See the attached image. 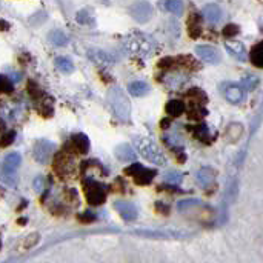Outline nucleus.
I'll list each match as a JSON object with an SVG mask.
<instances>
[{
    "mask_svg": "<svg viewBox=\"0 0 263 263\" xmlns=\"http://www.w3.org/2000/svg\"><path fill=\"white\" fill-rule=\"evenodd\" d=\"M259 77L257 76H245L240 82V87L246 91H254L259 87Z\"/></svg>",
    "mask_w": 263,
    "mask_h": 263,
    "instance_id": "obj_34",
    "label": "nucleus"
},
{
    "mask_svg": "<svg viewBox=\"0 0 263 263\" xmlns=\"http://www.w3.org/2000/svg\"><path fill=\"white\" fill-rule=\"evenodd\" d=\"M149 91H151L149 85L143 80H135L128 85V94H131L134 97H145L149 94Z\"/></svg>",
    "mask_w": 263,
    "mask_h": 263,
    "instance_id": "obj_21",
    "label": "nucleus"
},
{
    "mask_svg": "<svg viewBox=\"0 0 263 263\" xmlns=\"http://www.w3.org/2000/svg\"><path fill=\"white\" fill-rule=\"evenodd\" d=\"M165 111L170 117H180L186 111V105L182 100L174 99V100H170L168 103H166Z\"/></svg>",
    "mask_w": 263,
    "mask_h": 263,
    "instance_id": "obj_23",
    "label": "nucleus"
},
{
    "mask_svg": "<svg viewBox=\"0 0 263 263\" xmlns=\"http://www.w3.org/2000/svg\"><path fill=\"white\" fill-rule=\"evenodd\" d=\"M157 175V170H152V168H145L142 165L140 168L135 171V174L132 175L135 185H140V186H145V185H149L154 177Z\"/></svg>",
    "mask_w": 263,
    "mask_h": 263,
    "instance_id": "obj_12",
    "label": "nucleus"
},
{
    "mask_svg": "<svg viewBox=\"0 0 263 263\" xmlns=\"http://www.w3.org/2000/svg\"><path fill=\"white\" fill-rule=\"evenodd\" d=\"M188 34L192 39H199L202 36V17L200 14L192 12L188 19Z\"/></svg>",
    "mask_w": 263,
    "mask_h": 263,
    "instance_id": "obj_19",
    "label": "nucleus"
},
{
    "mask_svg": "<svg viewBox=\"0 0 263 263\" xmlns=\"http://www.w3.org/2000/svg\"><path fill=\"white\" fill-rule=\"evenodd\" d=\"M14 83L9 80V77L0 74V94H12Z\"/></svg>",
    "mask_w": 263,
    "mask_h": 263,
    "instance_id": "obj_35",
    "label": "nucleus"
},
{
    "mask_svg": "<svg viewBox=\"0 0 263 263\" xmlns=\"http://www.w3.org/2000/svg\"><path fill=\"white\" fill-rule=\"evenodd\" d=\"M156 210H157L160 214H163V216H168V214H170V206H168V205L163 206L162 202H157V203H156Z\"/></svg>",
    "mask_w": 263,
    "mask_h": 263,
    "instance_id": "obj_43",
    "label": "nucleus"
},
{
    "mask_svg": "<svg viewBox=\"0 0 263 263\" xmlns=\"http://www.w3.org/2000/svg\"><path fill=\"white\" fill-rule=\"evenodd\" d=\"M162 8L166 9L168 12H171L173 16H182L183 14V0H162L160 2Z\"/></svg>",
    "mask_w": 263,
    "mask_h": 263,
    "instance_id": "obj_24",
    "label": "nucleus"
},
{
    "mask_svg": "<svg viewBox=\"0 0 263 263\" xmlns=\"http://www.w3.org/2000/svg\"><path fill=\"white\" fill-rule=\"evenodd\" d=\"M216 174H217V171L214 168H210V166H202V168L196 173V180L202 188H208L214 183Z\"/></svg>",
    "mask_w": 263,
    "mask_h": 263,
    "instance_id": "obj_13",
    "label": "nucleus"
},
{
    "mask_svg": "<svg viewBox=\"0 0 263 263\" xmlns=\"http://www.w3.org/2000/svg\"><path fill=\"white\" fill-rule=\"evenodd\" d=\"M220 94L232 105H240L245 100V89L234 82L220 83Z\"/></svg>",
    "mask_w": 263,
    "mask_h": 263,
    "instance_id": "obj_5",
    "label": "nucleus"
},
{
    "mask_svg": "<svg viewBox=\"0 0 263 263\" xmlns=\"http://www.w3.org/2000/svg\"><path fill=\"white\" fill-rule=\"evenodd\" d=\"M114 210L120 214V217L125 221H134L138 217V210L132 202H125V200L116 202Z\"/></svg>",
    "mask_w": 263,
    "mask_h": 263,
    "instance_id": "obj_11",
    "label": "nucleus"
},
{
    "mask_svg": "<svg viewBox=\"0 0 263 263\" xmlns=\"http://www.w3.org/2000/svg\"><path fill=\"white\" fill-rule=\"evenodd\" d=\"M28 94H30L34 100L40 99V97L44 95V92H42L40 87L37 85V83H36L34 80H30V82H28Z\"/></svg>",
    "mask_w": 263,
    "mask_h": 263,
    "instance_id": "obj_36",
    "label": "nucleus"
},
{
    "mask_svg": "<svg viewBox=\"0 0 263 263\" xmlns=\"http://www.w3.org/2000/svg\"><path fill=\"white\" fill-rule=\"evenodd\" d=\"M170 125V120H162V127H163V130H165V127H168Z\"/></svg>",
    "mask_w": 263,
    "mask_h": 263,
    "instance_id": "obj_46",
    "label": "nucleus"
},
{
    "mask_svg": "<svg viewBox=\"0 0 263 263\" xmlns=\"http://www.w3.org/2000/svg\"><path fill=\"white\" fill-rule=\"evenodd\" d=\"M76 20L82 25H88L91 23V14L88 9H80L77 14H76Z\"/></svg>",
    "mask_w": 263,
    "mask_h": 263,
    "instance_id": "obj_39",
    "label": "nucleus"
},
{
    "mask_svg": "<svg viewBox=\"0 0 263 263\" xmlns=\"http://www.w3.org/2000/svg\"><path fill=\"white\" fill-rule=\"evenodd\" d=\"M88 57L100 66H108V65H113L116 62V59L113 57V55L106 51H102V49H89Z\"/></svg>",
    "mask_w": 263,
    "mask_h": 263,
    "instance_id": "obj_17",
    "label": "nucleus"
},
{
    "mask_svg": "<svg viewBox=\"0 0 263 263\" xmlns=\"http://www.w3.org/2000/svg\"><path fill=\"white\" fill-rule=\"evenodd\" d=\"M186 97H188L189 100L197 102V103H202V105H205V103L208 102L206 94L203 92V89H199V88H192V89H189V91L186 92Z\"/></svg>",
    "mask_w": 263,
    "mask_h": 263,
    "instance_id": "obj_32",
    "label": "nucleus"
},
{
    "mask_svg": "<svg viewBox=\"0 0 263 263\" xmlns=\"http://www.w3.org/2000/svg\"><path fill=\"white\" fill-rule=\"evenodd\" d=\"M152 12L154 9L148 2H138L130 8V16L138 23H146L152 17Z\"/></svg>",
    "mask_w": 263,
    "mask_h": 263,
    "instance_id": "obj_7",
    "label": "nucleus"
},
{
    "mask_svg": "<svg viewBox=\"0 0 263 263\" xmlns=\"http://www.w3.org/2000/svg\"><path fill=\"white\" fill-rule=\"evenodd\" d=\"M34 191L37 192V194H42L45 191V178L42 177V175H37L36 178H34Z\"/></svg>",
    "mask_w": 263,
    "mask_h": 263,
    "instance_id": "obj_42",
    "label": "nucleus"
},
{
    "mask_svg": "<svg viewBox=\"0 0 263 263\" xmlns=\"http://www.w3.org/2000/svg\"><path fill=\"white\" fill-rule=\"evenodd\" d=\"M114 154L119 160L122 162H134L137 157V152L134 151V148L128 143H120L114 148Z\"/></svg>",
    "mask_w": 263,
    "mask_h": 263,
    "instance_id": "obj_18",
    "label": "nucleus"
},
{
    "mask_svg": "<svg viewBox=\"0 0 263 263\" xmlns=\"http://www.w3.org/2000/svg\"><path fill=\"white\" fill-rule=\"evenodd\" d=\"M77 220L80 221V223L88 225V223H92V221L97 220V216H95V213H92V211H83L82 214L77 216Z\"/></svg>",
    "mask_w": 263,
    "mask_h": 263,
    "instance_id": "obj_38",
    "label": "nucleus"
},
{
    "mask_svg": "<svg viewBox=\"0 0 263 263\" xmlns=\"http://www.w3.org/2000/svg\"><path fill=\"white\" fill-rule=\"evenodd\" d=\"M20 163H22V156L19 152H11V154H8L3 160V173L16 174Z\"/></svg>",
    "mask_w": 263,
    "mask_h": 263,
    "instance_id": "obj_20",
    "label": "nucleus"
},
{
    "mask_svg": "<svg viewBox=\"0 0 263 263\" xmlns=\"http://www.w3.org/2000/svg\"><path fill=\"white\" fill-rule=\"evenodd\" d=\"M89 148H91V143H89V138L85 135V134H74L71 137V149L77 154H88L89 152Z\"/></svg>",
    "mask_w": 263,
    "mask_h": 263,
    "instance_id": "obj_14",
    "label": "nucleus"
},
{
    "mask_svg": "<svg viewBox=\"0 0 263 263\" xmlns=\"http://www.w3.org/2000/svg\"><path fill=\"white\" fill-rule=\"evenodd\" d=\"M206 114H208V111H206L205 105L189 100V106H188V117H189V119L202 120Z\"/></svg>",
    "mask_w": 263,
    "mask_h": 263,
    "instance_id": "obj_26",
    "label": "nucleus"
},
{
    "mask_svg": "<svg viewBox=\"0 0 263 263\" xmlns=\"http://www.w3.org/2000/svg\"><path fill=\"white\" fill-rule=\"evenodd\" d=\"M122 45L127 52H130L131 55H135V57H142V59L151 57V55H154V52L157 51L156 40L151 36L140 33V31L127 34L122 40Z\"/></svg>",
    "mask_w": 263,
    "mask_h": 263,
    "instance_id": "obj_1",
    "label": "nucleus"
},
{
    "mask_svg": "<svg viewBox=\"0 0 263 263\" xmlns=\"http://www.w3.org/2000/svg\"><path fill=\"white\" fill-rule=\"evenodd\" d=\"M134 145L137 146L138 152L152 165L165 166L166 162H168V159H166L165 152L160 149V146L156 142L149 140V138H135Z\"/></svg>",
    "mask_w": 263,
    "mask_h": 263,
    "instance_id": "obj_3",
    "label": "nucleus"
},
{
    "mask_svg": "<svg viewBox=\"0 0 263 263\" xmlns=\"http://www.w3.org/2000/svg\"><path fill=\"white\" fill-rule=\"evenodd\" d=\"M134 234L143 235V237H148V239H183L188 235L186 232H180V231H159V229H154V231L138 229V231H134Z\"/></svg>",
    "mask_w": 263,
    "mask_h": 263,
    "instance_id": "obj_10",
    "label": "nucleus"
},
{
    "mask_svg": "<svg viewBox=\"0 0 263 263\" xmlns=\"http://www.w3.org/2000/svg\"><path fill=\"white\" fill-rule=\"evenodd\" d=\"M199 205H202V200H199V199H186V200H180L177 203V208L180 211H185L192 206H199Z\"/></svg>",
    "mask_w": 263,
    "mask_h": 263,
    "instance_id": "obj_37",
    "label": "nucleus"
},
{
    "mask_svg": "<svg viewBox=\"0 0 263 263\" xmlns=\"http://www.w3.org/2000/svg\"><path fill=\"white\" fill-rule=\"evenodd\" d=\"M251 63L256 68H262L263 66V51H262V42H257V44L251 48Z\"/></svg>",
    "mask_w": 263,
    "mask_h": 263,
    "instance_id": "obj_31",
    "label": "nucleus"
},
{
    "mask_svg": "<svg viewBox=\"0 0 263 263\" xmlns=\"http://www.w3.org/2000/svg\"><path fill=\"white\" fill-rule=\"evenodd\" d=\"M196 54L206 63L219 65L221 62L220 51L217 48H214V46H210V45H199V46H196Z\"/></svg>",
    "mask_w": 263,
    "mask_h": 263,
    "instance_id": "obj_8",
    "label": "nucleus"
},
{
    "mask_svg": "<svg viewBox=\"0 0 263 263\" xmlns=\"http://www.w3.org/2000/svg\"><path fill=\"white\" fill-rule=\"evenodd\" d=\"M14 138H16V132L14 131H6L2 137H0V148H5V146H9Z\"/></svg>",
    "mask_w": 263,
    "mask_h": 263,
    "instance_id": "obj_40",
    "label": "nucleus"
},
{
    "mask_svg": "<svg viewBox=\"0 0 263 263\" xmlns=\"http://www.w3.org/2000/svg\"><path fill=\"white\" fill-rule=\"evenodd\" d=\"M54 151H55L54 143L49 140H45V138H42V140H37L33 146V157L37 163L45 165L51 160Z\"/></svg>",
    "mask_w": 263,
    "mask_h": 263,
    "instance_id": "obj_6",
    "label": "nucleus"
},
{
    "mask_svg": "<svg viewBox=\"0 0 263 263\" xmlns=\"http://www.w3.org/2000/svg\"><path fill=\"white\" fill-rule=\"evenodd\" d=\"M106 100H108L109 109L113 111V114L119 120L128 122L131 119V103H130L127 94H125V91L122 88H119V87L111 88L108 91Z\"/></svg>",
    "mask_w": 263,
    "mask_h": 263,
    "instance_id": "obj_2",
    "label": "nucleus"
},
{
    "mask_svg": "<svg viewBox=\"0 0 263 263\" xmlns=\"http://www.w3.org/2000/svg\"><path fill=\"white\" fill-rule=\"evenodd\" d=\"M202 14H203L205 20L210 22L211 25H217L221 20V17H223V11H221V8L216 3H210V5L203 6Z\"/></svg>",
    "mask_w": 263,
    "mask_h": 263,
    "instance_id": "obj_15",
    "label": "nucleus"
},
{
    "mask_svg": "<svg viewBox=\"0 0 263 263\" xmlns=\"http://www.w3.org/2000/svg\"><path fill=\"white\" fill-rule=\"evenodd\" d=\"M188 131H191V134L197 138L200 142H208L210 140V128L205 123H199L196 127H188Z\"/></svg>",
    "mask_w": 263,
    "mask_h": 263,
    "instance_id": "obj_25",
    "label": "nucleus"
},
{
    "mask_svg": "<svg viewBox=\"0 0 263 263\" xmlns=\"http://www.w3.org/2000/svg\"><path fill=\"white\" fill-rule=\"evenodd\" d=\"M175 68L199 69V63L194 60V57H191V55H180V57H175Z\"/></svg>",
    "mask_w": 263,
    "mask_h": 263,
    "instance_id": "obj_29",
    "label": "nucleus"
},
{
    "mask_svg": "<svg viewBox=\"0 0 263 263\" xmlns=\"http://www.w3.org/2000/svg\"><path fill=\"white\" fill-rule=\"evenodd\" d=\"M83 192H85L88 203L92 206H97V205L105 203L106 196H108V186L99 182V180L88 177L83 180Z\"/></svg>",
    "mask_w": 263,
    "mask_h": 263,
    "instance_id": "obj_4",
    "label": "nucleus"
},
{
    "mask_svg": "<svg viewBox=\"0 0 263 263\" xmlns=\"http://www.w3.org/2000/svg\"><path fill=\"white\" fill-rule=\"evenodd\" d=\"M54 170L62 178H65L66 175H69L73 171H74V163H73V159L69 157L66 152H62L54 160Z\"/></svg>",
    "mask_w": 263,
    "mask_h": 263,
    "instance_id": "obj_9",
    "label": "nucleus"
},
{
    "mask_svg": "<svg viewBox=\"0 0 263 263\" xmlns=\"http://www.w3.org/2000/svg\"><path fill=\"white\" fill-rule=\"evenodd\" d=\"M6 30H9V23L5 20H0V31H6Z\"/></svg>",
    "mask_w": 263,
    "mask_h": 263,
    "instance_id": "obj_45",
    "label": "nucleus"
},
{
    "mask_svg": "<svg viewBox=\"0 0 263 263\" xmlns=\"http://www.w3.org/2000/svg\"><path fill=\"white\" fill-rule=\"evenodd\" d=\"M239 33H240V28H239V25H235V23H228L223 28V34L226 37H234V36H237Z\"/></svg>",
    "mask_w": 263,
    "mask_h": 263,
    "instance_id": "obj_41",
    "label": "nucleus"
},
{
    "mask_svg": "<svg viewBox=\"0 0 263 263\" xmlns=\"http://www.w3.org/2000/svg\"><path fill=\"white\" fill-rule=\"evenodd\" d=\"M65 196H66V200H71L73 203L77 202V192L74 189H66Z\"/></svg>",
    "mask_w": 263,
    "mask_h": 263,
    "instance_id": "obj_44",
    "label": "nucleus"
},
{
    "mask_svg": "<svg viewBox=\"0 0 263 263\" xmlns=\"http://www.w3.org/2000/svg\"><path fill=\"white\" fill-rule=\"evenodd\" d=\"M163 178H165V182L168 183V185H180L182 183V180H183V174L180 173V171H177V170H173V171H168L165 175H163Z\"/></svg>",
    "mask_w": 263,
    "mask_h": 263,
    "instance_id": "obj_33",
    "label": "nucleus"
},
{
    "mask_svg": "<svg viewBox=\"0 0 263 263\" xmlns=\"http://www.w3.org/2000/svg\"><path fill=\"white\" fill-rule=\"evenodd\" d=\"M243 134V125L237 123V122H232L228 125V128L225 131V138L229 143H235L242 137Z\"/></svg>",
    "mask_w": 263,
    "mask_h": 263,
    "instance_id": "obj_22",
    "label": "nucleus"
},
{
    "mask_svg": "<svg viewBox=\"0 0 263 263\" xmlns=\"http://www.w3.org/2000/svg\"><path fill=\"white\" fill-rule=\"evenodd\" d=\"M54 63H55V66H57L59 71H62L65 74H71L74 71V63L68 57H55Z\"/></svg>",
    "mask_w": 263,
    "mask_h": 263,
    "instance_id": "obj_30",
    "label": "nucleus"
},
{
    "mask_svg": "<svg viewBox=\"0 0 263 263\" xmlns=\"http://www.w3.org/2000/svg\"><path fill=\"white\" fill-rule=\"evenodd\" d=\"M186 82V77L182 74H171L165 77V85L173 91H177L178 88H182V85Z\"/></svg>",
    "mask_w": 263,
    "mask_h": 263,
    "instance_id": "obj_28",
    "label": "nucleus"
},
{
    "mask_svg": "<svg viewBox=\"0 0 263 263\" xmlns=\"http://www.w3.org/2000/svg\"><path fill=\"white\" fill-rule=\"evenodd\" d=\"M225 46L226 49L229 51V54L232 55L234 59H237L240 62H245L248 57H246V49H245V45L239 40H226L225 42Z\"/></svg>",
    "mask_w": 263,
    "mask_h": 263,
    "instance_id": "obj_16",
    "label": "nucleus"
},
{
    "mask_svg": "<svg viewBox=\"0 0 263 263\" xmlns=\"http://www.w3.org/2000/svg\"><path fill=\"white\" fill-rule=\"evenodd\" d=\"M48 40H49V44L54 45V46H66L68 45V42H69V37L62 31V30H52L49 31L48 34Z\"/></svg>",
    "mask_w": 263,
    "mask_h": 263,
    "instance_id": "obj_27",
    "label": "nucleus"
}]
</instances>
